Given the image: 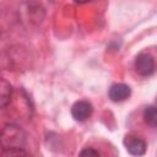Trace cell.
<instances>
[{
  "instance_id": "obj_2",
  "label": "cell",
  "mask_w": 157,
  "mask_h": 157,
  "mask_svg": "<svg viewBox=\"0 0 157 157\" xmlns=\"http://www.w3.org/2000/svg\"><path fill=\"white\" fill-rule=\"evenodd\" d=\"M134 67H135V71L140 76L148 77V76L153 75V72H155V67H156L155 59L148 53H140L135 58Z\"/></svg>"
},
{
  "instance_id": "obj_3",
  "label": "cell",
  "mask_w": 157,
  "mask_h": 157,
  "mask_svg": "<svg viewBox=\"0 0 157 157\" xmlns=\"http://www.w3.org/2000/svg\"><path fill=\"white\" fill-rule=\"evenodd\" d=\"M124 147L126 148V151L132 155V156H142L146 152V141L136 135H125L124 140H123Z\"/></svg>"
},
{
  "instance_id": "obj_5",
  "label": "cell",
  "mask_w": 157,
  "mask_h": 157,
  "mask_svg": "<svg viewBox=\"0 0 157 157\" xmlns=\"http://www.w3.org/2000/svg\"><path fill=\"white\" fill-rule=\"evenodd\" d=\"M131 94V88L125 83H114L108 90V97L113 102H123Z\"/></svg>"
},
{
  "instance_id": "obj_8",
  "label": "cell",
  "mask_w": 157,
  "mask_h": 157,
  "mask_svg": "<svg viewBox=\"0 0 157 157\" xmlns=\"http://www.w3.org/2000/svg\"><path fill=\"white\" fill-rule=\"evenodd\" d=\"M78 155H80V156H101V152H99L98 150L92 148V147H86V148H83Z\"/></svg>"
},
{
  "instance_id": "obj_7",
  "label": "cell",
  "mask_w": 157,
  "mask_h": 157,
  "mask_svg": "<svg viewBox=\"0 0 157 157\" xmlns=\"http://www.w3.org/2000/svg\"><path fill=\"white\" fill-rule=\"evenodd\" d=\"M144 120L150 126H152V128L156 126V124H157V112H156V107L153 104H150L144 109Z\"/></svg>"
},
{
  "instance_id": "obj_4",
  "label": "cell",
  "mask_w": 157,
  "mask_h": 157,
  "mask_svg": "<svg viewBox=\"0 0 157 157\" xmlns=\"http://www.w3.org/2000/svg\"><path fill=\"white\" fill-rule=\"evenodd\" d=\"M93 113V105L88 101H77L71 107V115L76 121L87 120Z\"/></svg>"
},
{
  "instance_id": "obj_9",
  "label": "cell",
  "mask_w": 157,
  "mask_h": 157,
  "mask_svg": "<svg viewBox=\"0 0 157 157\" xmlns=\"http://www.w3.org/2000/svg\"><path fill=\"white\" fill-rule=\"evenodd\" d=\"M1 155L4 156H28L29 152L25 151V150H13V151H5L1 152Z\"/></svg>"
},
{
  "instance_id": "obj_1",
  "label": "cell",
  "mask_w": 157,
  "mask_h": 157,
  "mask_svg": "<svg viewBox=\"0 0 157 157\" xmlns=\"http://www.w3.org/2000/svg\"><path fill=\"white\" fill-rule=\"evenodd\" d=\"M27 142V134L15 124H6L0 130V147L2 152L22 150Z\"/></svg>"
},
{
  "instance_id": "obj_10",
  "label": "cell",
  "mask_w": 157,
  "mask_h": 157,
  "mask_svg": "<svg viewBox=\"0 0 157 157\" xmlns=\"http://www.w3.org/2000/svg\"><path fill=\"white\" fill-rule=\"evenodd\" d=\"M75 2H78V4H83V2H88V1H92V0H74Z\"/></svg>"
},
{
  "instance_id": "obj_6",
  "label": "cell",
  "mask_w": 157,
  "mask_h": 157,
  "mask_svg": "<svg viewBox=\"0 0 157 157\" xmlns=\"http://www.w3.org/2000/svg\"><path fill=\"white\" fill-rule=\"evenodd\" d=\"M12 86L9 81L0 77V109L9 105L12 98Z\"/></svg>"
}]
</instances>
